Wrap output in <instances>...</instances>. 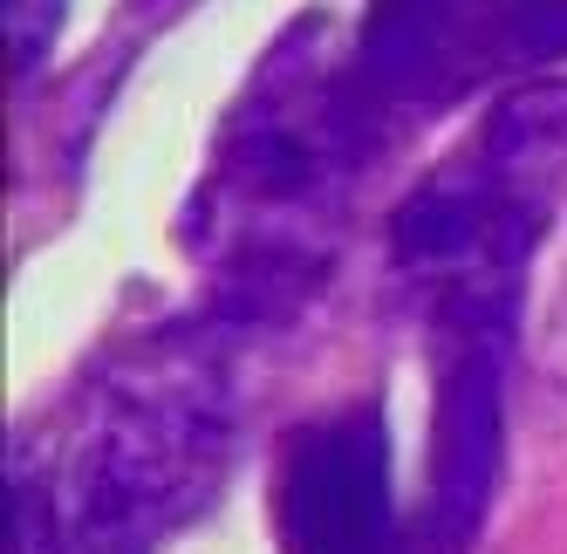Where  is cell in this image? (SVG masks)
<instances>
[{"mask_svg": "<svg viewBox=\"0 0 567 554\" xmlns=\"http://www.w3.org/2000/svg\"><path fill=\"white\" fill-rule=\"evenodd\" d=\"M383 157L349 90V49L301 14L260 55L185 199V254L206 274V322L226 336L280 329L329 288L342 213L362 165Z\"/></svg>", "mask_w": 567, "mask_h": 554, "instance_id": "6da1fadb", "label": "cell"}, {"mask_svg": "<svg viewBox=\"0 0 567 554\" xmlns=\"http://www.w3.org/2000/svg\"><path fill=\"white\" fill-rule=\"evenodd\" d=\"M69 0H8V42H14V69L34 75L55 49V28H62Z\"/></svg>", "mask_w": 567, "mask_h": 554, "instance_id": "5b68a950", "label": "cell"}, {"mask_svg": "<svg viewBox=\"0 0 567 554\" xmlns=\"http://www.w3.org/2000/svg\"><path fill=\"white\" fill-rule=\"evenodd\" d=\"M452 0H370L349 42V90L362 103V124L390 151L396 131L437 116V49Z\"/></svg>", "mask_w": 567, "mask_h": 554, "instance_id": "277c9868", "label": "cell"}, {"mask_svg": "<svg viewBox=\"0 0 567 554\" xmlns=\"http://www.w3.org/2000/svg\"><path fill=\"white\" fill-rule=\"evenodd\" d=\"M274 534L280 554H424L417 521H403L396 506L390 424L377 404H349L288 431Z\"/></svg>", "mask_w": 567, "mask_h": 554, "instance_id": "3957f363", "label": "cell"}, {"mask_svg": "<svg viewBox=\"0 0 567 554\" xmlns=\"http://www.w3.org/2000/svg\"><path fill=\"white\" fill-rule=\"evenodd\" d=\"M219 322L116 342L69 398L42 472L14 465V547L157 554L213 506L233 465V356Z\"/></svg>", "mask_w": 567, "mask_h": 554, "instance_id": "7a4b0ae2", "label": "cell"}]
</instances>
